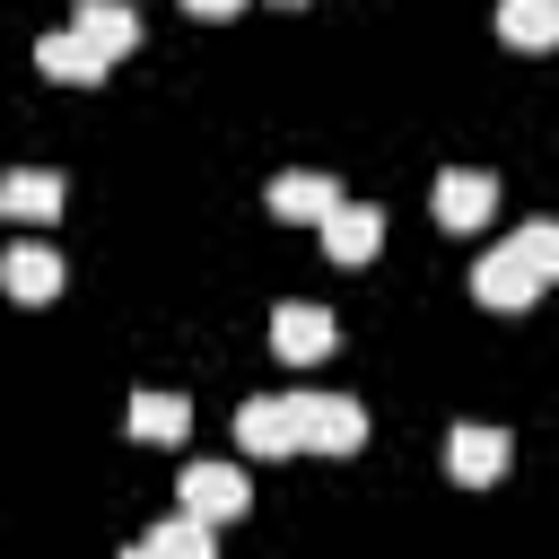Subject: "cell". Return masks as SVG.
<instances>
[{"mask_svg":"<svg viewBox=\"0 0 559 559\" xmlns=\"http://www.w3.org/2000/svg\"><path fill=\"white\" fill-rule=\"evenodd\" d=\"M183 9H192V17H236L245 0H183Z\"/></svg>","mask_w":559,"mask_h":559,"instance_id":"obj_17","label":"cell"},{"mask_svg":"<svg viewBox=\"0 0 559 559\" xmlns=\"http://www.w3.org/2000/svg\"><path fill=\"white\" fill-rule=\"evenodd\" d=\"M61 201H70V183H61L52 166H9V175H0V210H9V218H52Z\"/></svg>","mask_w":559,"mask_h":559,"instance_id":"obj_10","label":"cell"},{"mask_svg":"<svg viewBox=\"0 0 559 559\" xmlns=\"http://www.w3.org/2000/svg\"><path fill=\"white\" fill-rule=\"evenodd\" d=\"M236 445H245V454H297V437H288V402H280V393H253V402L236 411Z\"/></svg>","mask_w":559,"mask_h":559,"instance_id":"obj_12","label":"cell"},{"mask_svg":"<svg viewBox=\"0 0 559 559\" xmlns=\"http://www.w3.org/2000/svg\"><path fill=\"white\" fill-rule=\"evenodd\" d=\"M288 402V437H297V454H358L367 445V411L349 402V393H280Z\"/></svg>","mask_w":559,"mask_h":559,"instance_id":"obj_2","label":"cell"},{"mask_svg":"<svg viewBox=\"0 0 559 559\" xmlns=\"http://www.w3.org/2000/svg\"><path fill=\"white\" fill-rule=\"evenodd\" d=\"M550 280H559V218H524L507 245H489L472 262V297L498 306V314H524Z\"/></svg>","mask_w":559,"mask_h":559,"instance_id":"obj_1","label":"cell"},{"mask_svg":"<svg viewBox=\"0 0 559 559\" xmlns=\"http://www.w3.org/2000/svg\"><path fill=\"white\" fill-rule=\"evenodd\" d=\"M280 9H306V0H280Z\"/></svg>","mask_w":559,"mask_h":559,"instance_id":"obj_19","label":"cell"},{"mask_svg":"<svg viewBox=\"0 0 559 559\" xmlns=\"http://www.w3.org/2000/svg\"><path fill=\"white\" fill-rule=\"evenodd\" d=\"M507 463H515V437H507L498 419H454V428H445V472H454L463 489L507 480Z\"/></svg>","mask_w":559,"mask_h":559,"instance_id":"obj_3","label":"cell"},{"mask_svg":"<svg viewBox=\"0 0 559 559\" xmlns=\"http://www.w3.org/2000/svg\"><path fill=\"white\" fill-rule=\"evenodd\" d=\"M498 210V175H480V166H445L437 175V218L445 227H480Z\"/></svg>","mask_w":559,"mask_h":559,"instance_id":"obj_8","label":"cell"},{"mask_svg":"<svg viewBox=\"0 0 559 559\" xmlns=\"http://www.w3.org/2000/svg\"><path fill=\"white\" fill-rule=\"evenodd\" d=\"M271 349H280L288 367H314V358H332V306H306V297L271 306Z\"/></svg>","mask_w":559,"mask_h":559,"instance_id":"obj_6","label":"cell"},{"mask_svg":"<svg viewBox=\"0 0 559 559\" xmlns=\"http://www.w3.org/2000/svg\"><path fill=\"white\" fill-rule=\"evenodd\" d=\"M183 515H201V524H227V515H245L253 507V489H245V472L236 463H183Z\"/></svg>","mask_w":559,"mask_h":559,"instance_id":"obj_4","label":"cell"},{"mask_svg":"<svg viewBox=\"0 0 559 559\" xmlns=\"http://www.w3.org/2000/svg\"><path fill=\"white\" fill-rule=\"evenodd\" d=\"M262 201H271V218H314V227H323V218L341 210V183H332L323 166H280V175L262 183Z\"/></svg>","mask_w":559,"mask_h":559,"instance_id":"obj_5","label":"cell"},{"mask_svg":"<svg viewBox=\"0 0 559 559\" xmlns=\"http://www.w3.org/2000/svg\"><path fill=\"white\" fill-rule=\"evenodd\" d=\"M35 61H44V79H70V87H96V79L114 70V61H105V52H96V44L79 35V26L44 35V44H35Z\"/></svg>","mask_w":559,"mask_h":559,"instance_id":"obj_9","label":"cell"},{"mask_svg":"<svg viewBox=\"0 0 559 559\" xmlns=\"http://www.w3.org/2000/svg\"><path fill=\"white\" fill-rule=\"evenodd\" d=\"M323 253H332V262H376V253H384V210H376V201H341V210L323 218Z\"/></svg>","mask_w":559,"mask_h":559,"instance_id":"obj_7","label":"cell"},{"mask_svg":"<svg viewBox=\"0 0 559 559\" xmlns=\"http://www.w3.org/2000/svg\"><path fill=\"white\" fill-rule=\"evenodd\" d=\"M140 445H175L183 428H192V402L183 393H131V419H122Z\"/></svg>","mask_w":559,"mask_h":559,"instance_id":"obj_14","label":"cell"},{"mask_svg":"<svg viewBox=\"0 0 559 559\" xmlns=\"http://www.w3.org/2000/svg\"><path fill=\"white\" fill-rule=\"evenodd\" d=\"M0 280H9L17 306H44V297L61 288V253H52V245H9V253H0Z\"/></svg>","mask_w":559,"mask_h":559,"instance_id":"obj_11","label":"cell"},{"mask_svg":"<svg viewBox=\"0 0 559 559\" xmlns=\"http://www.w3.org/2000/svg\"><path fill=\"white\" fill-rule=\"evenodd\" d=\"M70 26H79V35H87L105 61H122V52L140 44V17H131L122 0H79V17H70Z\"/></svg>","mask_w":559,"mask_h":559,"instance_id":"obj_13","label":"cell"},{"mask_svg":"<svg viewBox=\"0 0 559 559\" xmlns=\"http://www.w3.org/2000/svg\"><path fill=\"white\" fill-rule=\"evenodd\" d=\"M148 542L166 550V559H218V524H201V515H166V524H148Z\"/></svg>","mask_w":559,"mask_h":559,"instance_id":"obj_16","label":"cell"},{"mask_svg":"<svg viewBox=\"0 0 559 559\" xmlns=\"http://www.w3.org/2000/svg\"><path fill=\"white\" fill-rule=\"evenodd\" d=\"M122 559H166V550H157V542H148V533H140V542H131V550H122Z\"/></svg>","mask_w":559,"mask_h":559,"instance_id":"obj_18","label":"cell"},{"mask_svg":"<svg viewBox=\"0 0 559 559\" xmlns=\"http://www.w3.org/2000/svg\"><path fill=\"white\" fill-rule=\"evenodd\" d=\"M498 35L515 52H550L559 44V0H498Z\"/></svg>","mask_w":559,"mask_h":559,"instance_id":"obj_15","label":"cell"}]
</instances>
